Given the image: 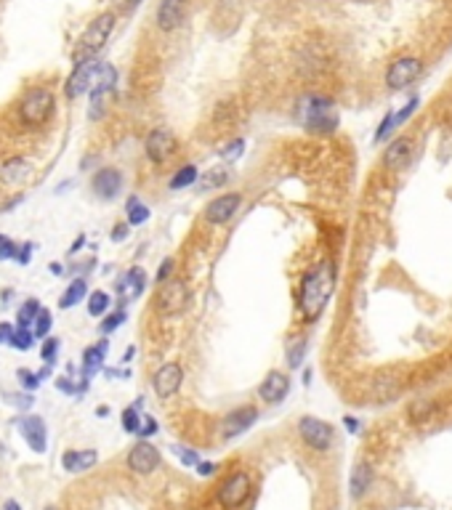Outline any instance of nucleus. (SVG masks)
<instances>
[{
    "label": "nucleus",
    "instance_id": "obj_1",
    "mask_svg": "<svg viewBox=\"0 0 452 510\" xmlns=\"http://www.w3.org/2000/svg\"><path fill=\"white\" fill-rule=\"evenodd\" d=\"M332 287H335V269H332L330 261L314 266V269L303 277L298 303H301V314L306 316V322L320 319V314L325 311L328 301H330Z\"/></svg>",
    "mask_w": 452,
    "mask_h": 510
},
{
    "label": "nucleus",
    "instance_id": "obj_2",
    "mask_svg": "<svg viewBox=\"0 0 452 510\" xmlns=\"http://www.w3.org/2000/svg\"><path fill=\"white\" fill-rule=\"evenodd\" d=\"M96 83H115V69L107 64H99V62H93V59H83V62L75 66L72 77L66 80V96L69 98L83 96V93H88Z\"/></svg>",
    "mask_w": 452,
    "mask_h": 510
},
{
    "label": "nucleus",
    "instance_id": "obj_3",
    "mask_svg": "<svg viewBox=\"0 0 452 510\" xmlns=\"http://www.w3.org/2000/svg\"><path fill=\"white\" fill-rule=\"evenodd\" d=\"M301 117H303V125H306L311 133H332L335 131V125H338L335 104L328 101V98H320V96H311L303 101Z\"/></svg>",
    "mask_w": 452,
    "mask_h": 510
},
{
    "label": "nucleus",
    "instance_id": "obj_4",
    "mask_svg": "<svg viewBox=\"0 0 452 510\" xmlns=\"http://www.w3.org/2000/svg\"><path fill=\"white\" fill-rule=\"evenodd\" d=\"M54 112V93L48 88H33L22 101V120L27 125H43Z\"/></svg>",
    "mask_w": 452,
    "mask_h": 510
},
{
    "label": "nucleus",
    "instance_id": "obj_5",
    "mask_svg": "<svg viewBox=\"0 0 452 510\" xmlns=\"http://www.w3.org/2000/svg\"><path fill=\"white\" fill-rule=\"evenodd\" d=\"M112 27H115V16H112V13H101L99 19L86 30V35H83L78 48V59H91V56L99 54L101 48H104V43L110 40Z\"/></svg>",
    "mask_w": 452,
    "mask_h": 510
},
{
    "label": "nucleus",
    "instance_id": "obj_6",
    "mask_svg": "<svg viewBox=\"0 0 452 510\" xmlns=\"http://www.w3.org/2000/svg\"><path fill=\"white\" fill-rule=\"evenodd\" d=\"M189 293L187 284L181 279H166L160 282V293H157V311L163 316H178L187 308Z\"/></svg>",
    "mask_w": 452,
    "mask_h": 510
},
{
    "label": "nucleus",
    "instance_id": "obj_7",
    "mask_svg": "<svg viewBox=\"0 0 452 510\" xmlns=\"http://www.w3.org/2000/svg\"><path fill=\"white\" fill-rule=\"evenodd\" d=\"M298 434H301V439H303L311 449H317V452L330 449L332 439H335L332 425L325 423V420H320V417H301V423H298Z\"/></svg>",
    "mask_w": 452,
    "mask_h": 510
},
{
    "label": "nucleus",
    "instance_id": "obj_8",
    "mask_svg": "<svg viewBox=\"0 0 452 510\" xmlns=\"http://www.w3.org/2000/svg\"><path fill=\"white\" fill-rule=\"evenodd\" d=\"M250 492H253V481H250V476L248 473H232V476L226 478L224 484H221L219 489V502L224 505V508H240L245 499L250 497Z\"/></svg>",
    "mask_w": 452,
    "mask_h": 510
},
{
    "label": "nucleus",
    "instance_id": "obj_9",
    "mask_svg": "<svg viewBox=\"0 0 452 510\" xmlns=\"http://www.w3.org/2000/svg\"><path fill=\"white\" fill-rule=\"evenodd\" d=\"M19 434L24 436V441H27L30 449L37 452V455H43L45 449H48V431H45L43 417H37V415L22 417V420H19Z\"/></svg>",
    "mask_w": 452,
    "mask_h": 510
},
{
    "label": "nucleus",
    "instance_id": "obj_10",
    "mask_svg": "<svg viewBox=\"0 0 452 510\" xmlns=\"http://www.w3.org/2000/svg\"><path fill=\"white\" fill-rule=\"evenodd\" d=\"M157 465H160V452L149 441H139L128 452V468H131L133 473H152Z\"/></svg>",
    "mask_w": 452,
    "mask_h": 510
},
{
    "label": "nucleus",
    "instance_id": "obj_11",
    "mask_svg": "<svg viewBox=\"0 0 452 510\" xmlns=\"http://www.w3.org/2000/svg\"><path fill=\"white\" fill-rule=\"evenodd\" d=\"M240 205H243V197L240 195H221L205 207V218H208L210 224H226V221L234 218Z\"/></svg>",
    "mask_w": 452,
    "mask_h": 510
},
{
    "label": "nucleus",
    "instance_id": "obj_12",
    "mask_svg": "<svg viewBox=\"0 0 452 510\" xmlns=\"http://www.w3.org/2000/svg\"><path fill=\"white\" fill-rule=\"evenodd\" d=\"M258 420V410L255 407H243V410H234L224 417V423H221V434L224 439H234V436L245 434L250 425Z\"/></svg>",
    "mask_w": 452,
    "mask_h": 510
},
{
    "label": "nucleus",
    "instance_id": "obj_13",
    "mask_svg": "<svg viewBox=\"0 0 452 510\" xmlns=\"http://www.w3.org/2000/svg\"><path fill=\"white\" fill-rule=\"evenodd\" d=\"M176 149V139H173V133L166 131V128H160V131L149 133V139H146V157L152 160V163H166L168 157L173 154Z\"/></svg>",
    "mask_w": 452,
    "mask_h": 510
},
{
    "label": "nucleus",
    "instance_id": "obj_14",
    "mask_svg": "<svg viewBox=\"0 0 452 510\" xmlns=\"http://www.w3.org/2000/svg\"><path fill=\"white\" fill-rule=\"evenodd\" d=\"M93 192H96V197H101V199H112V197L120 195L122 189V173L117 170V168H101L99 173L93 175Z\"/></svg>",
    "mask_w": 452,
    "mask_h": 510
},
{
    "label": "nucleus",
    "instance_id": "obj_15",
    "mask_svg": "<svg viewBox=\"0 0 452 510\" xmlns=\"http://www.w3.org/2000/svg\"><path fill=\"white\" fill-rule=\"evenodd\" d=\"M420 75V62L418 59H399L397 64H391L386 75V83L391 88H407L412 80H418Z\"/></svg>",
    "mask_w": 452,
    "mask_h": 510
},
{
    "label": "nucleus",
    "instance_id": "obj_16",
    "mask_svg": "<svg viewBox=\"0 0 452 510\" xmlns=\"http://www.w3.org/2000/svg\"><path fill=\"white\" fill-rule=\"evenodd\" d=\"M287 391H290L287 375H282V372H269L264 378V383H261V388H258V396H261L266 404H279L287 396Z\"/></svg>",
    "mask_w": 452,
    "mask_h": 510
},
{
    "label": "nucleus",
    "instance_id": "obj_17",
    "mask_svg": "<svg viewBox=\"0 0 452 510\" xmlns=\"http://www.w3.org/2000/svg\"><path fill=\"white\" fill-rule=\"evenodd\" d=\"M181 380H184V372L178 364H166V367L157 369L155 375V391L160 399H168L181 388Z\"/></svg>",
    "mask_w": 452,
    "mask_h": 510
},
{
    "label": "nucleus",
    "instance_id": "obj_18",
    "mask_svg": "<svg viewBox=\"0 0 452 510\" xmlns=\"http://www.w3.org/2000/svg\"><path fill=\"white\" fill-rule=\"evenodd\" d=\"M99 463V455L93 449H66L62 455V465L66 473H83Z\"/></svg>",
    "mask_w": 452,
    "mask_h": 510
},
{
    "label": "nucleus",
    "instance_id": "obj_19",
    "mask_svg": "<svg viewBox=\"0 0 452 510\" xmlns=\"http://www.w3.org/2000/svg\"><path fill=\"white\" fill-rule=\"evenodd\" d=\"M184 13H187V3L184 0H163L160 3V11H157V24L160 30H173L184 22Z\"/></svg>",
    "mask_w": 452,
    "mask_h": 510
},
{
    "label": "nucleus",
    "instance_id": "obj_20",
    "mask_svg": "<svg viewBox=\"0 0 452 510\" xmlns=\"http://www.w3.org/2000/svg\"><path fill=\"white\" fill-rule=\"evenodd\" d=\"M117 287H120L122 301H133V298H139V295L144 293V287H146V274H144V269H131V272L120 279Z\"/></svg>",
    "mask_w": 452,
    "mask_h": 510
},
{
    "label": "nucleus",
    "instance_id": "obj_21",
    "mask_svg": "<svg viewBox=\"0 0 452 510\" xmlns=\"http://www.w3.org/2000/svg\"><path fill=\"white\" fill-rule=\"evenodd\" d=\"M410 154H412V149H410V139H397V141L386 149V154H383V165L391 168V170H399V168L407 165Z\"/></svg>",
    "mask_w": 452,
    "mask_h": 510
},
{
    "label": "nucleus",
    "instance_id": "obj_22",
    "mask_svg": "<svg viewBox=\"0 0 452 510\" xmlns=\"http://www.w3.org/2000/svg\"><path fill=\"white\" fill-rule=\"evenodd\" d=\"M104 351H107V340H104V343H99V346L86 348V354H83V383H86V386H88V380L101 369Z\"/></svg>",
    "mask_w": 452,
    "mask_h": 510
},
{
    "label": "nucleus",
    "instance_id": "obj_23",
    "mask_svg": "<svg viewBox=\"0 0 452 510\" xmlns=\"http://www.w3.org/2000/svg\"><path fill=\"white\" fill-rule=\"evenodd\" d=\"M370 487H373V468L367 465V463H359L352 473V494L354 497H362Z\"/></svg>",
    "mask_w": 452,
    "mask_h": 510
},
{
    "label": "nucleus",
    "instance_id": "obj_24",
    "mask_svg": "<svg viewBox=\"0 0 452 510\" xmlns=\"http://www.w3.org/2000/svg\"><path fill=\"white\" fill-rule=\"evenodd\" d=\"M88 295V287H86V282L83 279H75V282L69 284L64 290V295H62V301H59V306L62 308H72V306H78L83 298Z\"/></svg>",
    "mask_w": 452,
    "mask_h": 510
},
{
    "label": "nucleus",
    "instance_id": "obj_25",
    "mask_svg": "<svg viewBox=\"0 0 452 510\" xmlns=\"http://www.w3.org/2000/svg\"><path fill=\"white\" fill-rule=\"evenodd\" d=\"M197 175H199V170L195 168V165H184V168H181L173 178H170V189H173V192H178V189H187V186H192L195 181H197Z\"/></svg>",
    "mask_w": 452,
    "mask_h": 510
},
{
    "label": "nucleus",
    "instance_id": "obj_26",
    "mask_svg": "<svg viewBox=\"0 0 452 510\" xmlns=\"http://www.w3.org/2000/svg\"><path fill=\"white\" fill-rule=\"evenodd\" d=\"M146 218H149V207L144 205L139 197H131L128 199V226H141Z\"/></svg>",
    "mask_w": 452,
    "mask_h": 510
},
{
    "label": "nucleus",
    "instance_id": "obj_27",
    "mask_svg": "<svg viewBox=\"0 0 452 510\" xmlns=\"http://www.w3.org/2000/svg\"><path fill=\"white\" fill-rule=\"evenodd\" d=\"M107 308H110V295L104 293V290L91 293V298H88V314L91 316H101Z\"/></svg>",
    "mask_w": 452,
    "mask_h": 510
},
{
    "label": "nucleus",
    "instance_id": "obj_28",
    "mask_svg": "<svg viewBox=\"0 0 452 510\" xmlns=\"http://www.w3.org/2000/svg\"><path fill=\"white\" fill-rule=\"evenodd\" d=\"M3 178H6V181H22V178H27V163H24V160L6 163L3 165Z\"/></svg>",
    "mask_w": 452,
    "mask_h": 510
},
{
    "label": "nucleus",
    "instance_id": "obj_29",
    "mask_svg": "<svg viewBox=\"0 0 452 510\" xmlns=\"http://www.w3.org/2000/svg\"><path fill=\"white\" fill-rule=\"evenodd\" d=\"M37 314H40V303H37V301H27V303L19 308V327L27 330V327L37 319Z\"/></svg>",
    "mask_w": 452,
    "mask_h": 510
},
{
    "label": "nucleus",
    "instance_id": "obj_30",
    "mask_svg": "<svg viewBox=\"0 0 452 510\" xmlns=\"http://www.w3.org/2000/svg\"><path fill=\"white\" fill-rule=\"evenodd\" d=\"M33 332L30 330H24V327H19V330H13V335H11V343L13 348H19V351H30L33 348Z\"/></svg>",
    "mask_w": 452,
    "mask_h": 510
},
{
    "label": "nucleus",
    "instance_id": "obj_31",
    "mask_svg": "<svg viewBox=\"0 0 452 510\" xmlns=\"http://www.w3.org/2000/svg\"><path fill=\"white\" fill-rule=\"evenodd\" d=\"M122 428H125L128 434H139V428H141V423H139V404H136V407H128V410L122 412Z\"/></svg>",
    "mask_w": 452,
    "mask_h": 510
},
{
    "label": "nucleus",
    "instance_id": "obj_32",
    "mask_svg": "<svg viewBox=\"0 0 452 510\" xmlns=\"http://www.w3.org/2000/svg\"><path fill=\"white\" fill-rule=\"evenodd\" d=\"M303 354H306V340H301V337H298L296 343L287 348V364H290V367H301V359H303Z\"/></svg>",
    "mask_w": 452,
    "mask_h": 510
},
{
    "label": "nucleus",
    "instance_id": "obj_33",
    "mask_svg": "<svg viewBox=\"0 0 452 510\" xmlns=\"http://www.w3.org/2000/svg\"><path fill=\"white\" fill-rule=\"evenodd\" d=\"M51 325H54L51 311H43V308H40V314H37V319H35V332H33V335L45 337V335H48V330H51Z\"/></svg>",
    "mask_w": 452,
    "mask_h": 510
},
{
    "label": "nucleus",
    "instance_id": "obj_34",
    "mask_svg": "<svg viewBox=\"0 0 452 510\" xmlns=\"http://www.w3.org/2000/svg\"><path fill=\"white\" fill-rule=\"evenodd\" d=\"M170 449H173V455H176L184 465L195 468L199 463V455L195 452V449H187V446H170Z\"/></svg>",
    "mask_w": 452,
    "mask_h": 510
},
{
    "label": "nucleus",
    "instance_id": "obj_35",
    "mask_svg": "<svg viewBox=\"0 0 452 510\" xmlns=\"http://www.w3.org/2000/svg\"><path fill=\"white\" fill-rule=\"evenodd\" d=\"M16 378H19L22 388H27V391H35L40 386V375H35L30 369H16Z\"/></svg>",
    "mask_w": 452,
    "mask_h": 510
},
{
    "label": "nucleus",
    "instance_id": "obj_36",
    "mask_svg": "<svg viewBox=\"0 0 452 510\" xmlns=\"http://www.w3.org/2000/svg\"><path fill=\"white\" fill-rule=\"evenodd\" d=\"M16 250H19V245H16L13 239L0 234V261H11V258H16Z\"/></svg>",
    "mask_w": 452,
    "mask_h": 510
},
{
    "label": "nucleus",
    "instance_id": "obj_37",
    "mask_svg": "<svg viewBox=\"0 0 452 510\" xmlns=\"http://www.w3.org/2000/svg\"><path fill=\"white\" fill-rule=\"evenodd\" d=\"M226 178H229V175L224 173L221 168H213V170H210V173L205 175V178H202V189H213V186L226 184Z\"/></svg>",
    "mask_w": 452,
    "mask_h": 510
},
{
    "label": "nucleus",
    "instance_id": "obj_38",
    "mask_svg": "<svg viewBox=\"0 0 452 510\" xmlns=\"http://www.w3.org/2000/svg\"><path fill=\"white\" fill-rule=\"evenodd\" d=\"M122 322H125V311H115V314H110V319H104V322H101V332H104V335H110V332H115Z\"/></svg>",
    "mask_w": 452,
    "mask_h": 510
},
{
    "label": "nucleus",
    "instance_id": "obj_39",
    "mask_svg": "<svg viewBox=\"0 0 452 510\" xmlns=\"http://www.w3.org/2000/svg\"><path fill=\"white\" fill-rule=\"evenodd\" d=\"M56 351H59V340H56V337H45L43 348H40V357H43V361H48V364H54Z\"/></svg>",
    "mask_w": 452,
    "mask_h": 510
},
{
    "label": "nucleus",
    "instance_id": "obj_40",
    "mask_svg": "<svg viewBox=\"0 0 452 510\" xmlns=\"http://www.w3.org/2000/svg\"><path fill=\"white\" fill-rule=\"evenodd\" d=\"M415 107H418V98H412V101H410L407 107L402 109V112H399V115H394V125H402V122H405V120H407L410 115H412V112H415Z\"/></svg>",
    "mask_w": 452,
    "mask_h": 510
},
{
    "label": "nucleus",
    "instance_id": "obj_41",
    "mask_svg": "<svg viewBox=\"0 0 452 510\" xmlns=\"http://www.w3.org/2000/svg\"><path fill=\"white\" fill-rule=\"evenodd\" d=\"M243 146H245L243 141L229 144V146H226V149L221 152V157H224V160H234V157H240V154H243Z\"/></svg>",
    "mask_w": 452,
    "mask_h": 510
},
{
    "label": "nucleus",
    "instance_id": "obj_42",
    "mask_svg": "<svg viewBox=\"0 0 452 510\" xmlns=\"http://www.w3.org/2000/svg\"><path fill=\"white\" fill-rule=\"evenodd\" d=\"M56 388H59V391H64V393H78L80 391L78 386H72V380H66V378L56 380Z\"/></svg>",
    "mask_w": 452,
    "mask_h": 510
},
{
    "label": "nucleus",
    "instance_id": "obj_43",
    "mask_svg": "<svg viewBox=\"0 0 452 510\" xmlns=\"http://www.w3.org/2000/svg\"><path fill=\"white\" fill-rule=\"evenodd\" d=\"M152 434H157V420L146 417V420H144V425L139 428V436H152Z\"/></svg>",
    "mask_w": 452,
    "mask_h": 510
},
{
    "label": "nucleus",
    "instance_id": "obj_44",
    "mask_svg": "<svg viewBox=\"0 0 452 510\" xmlns=\"http://www.w3.org/2000/svg\"><path fill=\"white\" fill-rule=\"evenodd\" d=\"M170 269H173V261L168 258V261H163V266H160V272H157V282H166V279H170L168 274H170Z\"/></svg>",
    "mask_w": 452,
    "mask_h": 510
},
{
    "label": "nucleus",
    "instance_id": "obj_45",
    "mask_svg": "<svg viewBox=\"0 0 452 510\" xmlns=\"http://www.w3.org/2000/svg\"><path fill=\"white\" fill-rule=\"evenodd\" d=\"M195 468H197V473H199V476H213V473L219 470V468L213 465V463H202V460H199V463H197V465H195Z\"/></svg>",
    "mask_w": 452,
    "mask_h": 510
},
{
    "label": "nucleus",
    "instance_id": "obj_46",
    "mask_svg": "<svg viewBox=\"0 0 452 510\" xmlns=\"http://www.w3.org/2000/svg\"><path fill=\"white\" fill-rule=\"evenodd\" d=\"M30 253H33V245H24V248L16 250V261L19 263H30Z\"/></svg>",
    "mask_w": 452,
    "mask_h": 510
},
{
    "label": "nucleus",
    "instance_id": "obj_47",
    "mask_svg": "<svg viewBox=\"0 0 452 510\" xmlns=\"http://www.w3.org/2000/svg\"><path fill=\"white\" fill-rule=\"evenodd\" d=\"M13 335V327L11 325H0V343H8Z\"/></svg>",
    "mask_w": 452,
    "mask_h": 510
},
{
    "label": "nucleus",
    "instance_id": "obj_48",
    "mask_svg": "<svg viewBox=\"0 0 452 510\" xmlns=\"http://www.w3.org/2000/svg\"><path fill=\"white\" fill-rule=\"evenodd\" d=\"M125 231H128V224L115 226V231H112V239H115V242H122V239H125Z\"/></svg>",
    "mask_w": 452,
    "mask_h": 510
},
{
    "label": "nucleus",
    "instance_id": "obj_49",
    "mask_svg": "<svg viewBox=\"0 0 452 510\" xmlns=\"http://www.w3.org/2000/svg\"><path fill=\"white\" fill-rule=\"evenodd\" d=\"M346 428H349L352 434H357V431H359V423H357L354 417H346Z\"/></svg>",
    "mask_w": 452,
    "mask_h": 510
},
{
    "label": "nucleus",
    "instance_id": "obj_50",
    "mask_svg": "<svg viewBox=\"0 0 452 510\" xmlns=\"http://www.w3.org/2000/svg\"><path fill=\"white\" fill-rule=\"evenodd\" d=\"M3 510H22V505L16 499H8V502H3Z\"/></svg>",
    "mask_w": 452,
    "mask_h": 510
},
{
    "label": "nucleus",
    "instance_id": "obj_51",
    "mask_svg": "<svg viewBox=\"0 0 452 510\" xmlns=\"http://www.w3.org/2000/svg\"><path fill=\"white\" fill-rule=\"evenodd\" d=\"M133 354H136V348H128V351H125V357H122V361H125V364H128V361H131V359H133Z\"/></svg>",
    "mask_w": 452,
    "mask_h": 510
},
{
    "label": "nucleus",
    "instance_id": "obj_52",
    "mask_svg": "<svg viewBox=\"0 0 452 510\" xmlns=\"http://www.w3.org/2000/svg\"><path fill=\"white\" fill-rule=\"evenodd\" d=\"M115 3H120V6H136L139 0H115Z\"/></svg>",
    "mask_w": 452,
    "mask_h": 510
},
{
    "label": "nucleus",
    "instance_id": "obj_53",
    "mask_svg": "<svg viewBox=\"0 0 452 510\" xmlns=\"http://www.w3.org/2000/svg\"><path fill=\"white\" fill-rule=\"evenodd\" d=\"M48 510H54V508H48Z\"/></svg>",
    "mask_w": 452,
    "mask_h": 510
}]
</instances>
